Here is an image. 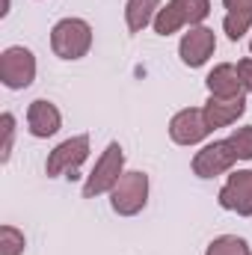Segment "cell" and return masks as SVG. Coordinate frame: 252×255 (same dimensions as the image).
I'll use <instances>...</instances> for the list:
<instances>
[{"instance_id":"cell-17","label":"cell","mask_w":252,"mask_h":255,"mask_svg":"<svg viewBox=\"0 0 252 255\" xmlns=\"http://www.w3.org/2000/svg\"><path fill=\"white\" fill-rule=\"evenodd\" d=\"M24 253V235L15 226L0 229V255H21Z\"/></svg>"},{"instance_id":"cell-18","label":"cell","mask_w":252,"mask_h":255,"mask_svg":"<svg viewBox=\"0 0 252 255\" xmlns=\"http://www.w3.org/2000/svg\"><path fill=\"white\" fill-rule=\"evenodd\" d=\"M238 160H252V125L250 128H238L232 136H229Z\"/></svg>"},{"instance_id":"cell-4","label":"cell","mask_w":252,"mask_h":255,"mask_svg":"<svg viewBox=\"0 0 252 255\" xmlns=\"http://www.w3.org/2000/svg\"><path fill=\"white\" fill-rule=\"evenodd\" d=\"M148 202V175L145 172H125L119 178V184L110 190V205L116 214L133 217L145 208Z\"/></svg>"},{"instance_id":"cell-7","label":"cell","mask_w":252,"mask_h":255,"mask_svg":"<svg viewBox=\"0 0 252 255\" xmlns=\"http://www.w3.org/2000/svg\"><path fill=\"white\" fill-rule=\"evenodd\" d=\"M235 160H238V154H235L232 142H229V139H220V142H211V145H205L202 151H196V157H193V172H196L199 178H214V175L232 169Z\"/></svg>"},{"instance_id":"cell-10","label":"cell","mask_w":252,"mask_h":255,"mask_svg":"<svg viewBox=\"0 0 252 255\" xmlns=\"http://www.w3.org/2000/svg\"><path fill=\"white\" fill-rule=\"evenodd\" d=\"M217 48V39H214V30L208 27H193L190 33H184L181 45H178V54H181V63L190 68H199V65L208 63V57L214 54Z\"/></svg>"},{"instance_id":"cell-22","label":"cell","mask_w":252,"mask_h":255,"mask_svg":"<svg viewBox=\"0 0 252 255\" xmlns=\"http://www.w3.org/2000/svg\"><path fill=\"white\" fill-rule=\"evenodd\" d=\"M250 255H252V253H250Z\"/></svg>"},{"instance_id":"cell-2","label":"cell","mask_w":252,"mask_h":255,"mask_svg":"<svg viewBox=\"0 0 252 255\" xmlns=\"http://www.w3.org/2000/svg\"><path fill=\"white\" fill-rule=\"evenodd\" d=\"M211 12V3L208 0H169L166 6H160L157 18H154V30L160 36H169L181 27H193L199 21H205Z\"/></svg>"},{"instance_id":"cell-16","label":"cell","mask_w":252,"mask_h":255,"mask_svg":"<svg viewBox=\"0 0 252 255\" xmlns=\"http://www.w3.org/2000/svg\"><path fill=\"white\" fill-rule=\"evenodd\" d=\"M205 255H250V247L238 235H223V238L208 244V253Z\"/></svg>"},{"instance_id":"cell-19","label":"cell","mask_w":252,"mask_h":255,"mask_svg":"<svg viewBox=\"0 0 252 255\" xmlns=\"http://www.w3.org/2000/svg\"><path fill=\"white\" fill-rule=\"evenodd\" d=\"M0 125H3V160H9V154H12V139H15V116H12V113H3V116H0Z\"/></svg>"},{"instance_id":"cell-14","label":"cell","mask_w":252,"mask_h":255,"mask_svg":"<svg viewBox=\"0 0 252 255\" xmlns=\"http://www.w3.org/2000/svg\"><path fill=\"white\" fill-rule=\"evenodd\" d=\"M229 15L223 21V30L232 42L244 39V33L252 27V0H223Z\"/></svg>"},{"instance_id":"cell-15","label":"cell","mask_w":252,"mask_h":255,"mask_svg":"<svg viewBox=\"0 0 252 255\" xmlns=\"http://www.w3.org/2000/svg\"><path fill=\"white\" fill-rule=\"evenodd\" d=\"M160 12V0H127V9H125V21H127V30L130 33H139L145 30Z\"/></svg>"},{"instance_id":"cell-11","label":"cell","mask_w":252,"mask_h":255,"mask_svg":"<svg viewBox=\"0 0 252 255\" xmlns=\"http://www.w3.org/2000/svg\"><path fill=\"white\" fill-rule=\"evenodd\" d=\"M202 113H205V122L211 130H217V128H226L232 125V122H238L244 113H247V98L241 95V98H208V104L202 107Z\"/></svg>"},{"instance_id":"cell-12","label":"cell","mask_w":252,"mask_h":255,"mask_svg":"<svg viewBox=\"0 0 252 255\" xmlns=\"http://www.w3.org/2000/svg\"><path fill=\"white\" fill-rule=\"evenodd\" d=\"M27 125H30V133H33V136L48 139V136H54V133L60 130L63 116H60V110H57L51 101L39 98V101H33L30 110H27Z\"/></svg>"},{"instance_id":"cell-3","label":"cell","mask_w":252,"mask_h":255,"mask_svg":"<svg viewBox=\"0 0 252 255\" xmlns=\"http://www.w3.org/2000/svg\"><path fill=\"white\" fill-rule=\"evenodd\" d=\"M122 169H125L122 145H119V142H110V145L104 148V154L98 157V163H95L92 175L86 178V184H83V196H86V199H92V196L110 193L116 184H119V178L125 175Z\"/></svg>"},{"instance_id":"cell-6","label":"cell","mask_w":252,"mask_h":255,"mask_svg":"<svg viewBox=\"0 0 252 255\" xmlns=\"http://www.w3.org/2000/svg\"><path fill=\"white\" fill-rule=\"evenodd\" d=\"M89 157V136L80 133V136H71L60 142L51 154H48V163H45V172L48 175H63V172H74L83 160Z\"/></svg>"},{"instance_id":"cell-21","label":"cell","mask_w":252,"mask_h":255,"mask_svg":"<svg viewBox=\"0 0 252 255\" xmlns=\"http://www.w3.org/2000/svg\"><path fill=\"white\" fill-rule=\"evenodd\" d=\"M250 51H252V42H250Z\"/></svg>"},{"instance_id":"cell-9","label":"cell","mask_w":252,"mask_h":255,"mask_svg":"<svg viewBox=\"0 0 252 255\" xmlns=\"http://www.w3.org/2000/svg\"><path fill=\"white\" fill-rule=\"evenodd\" d=\"M208 133H211V128L205 122V113L196 110V107L175 113L172 122H169V136H172L178 145H196V142H202Z\"/></svg>"},{"instance_id":"cell-1","label":"cell","mask_w":252,"mask_h":255,"mask_svg":"<svg viewBox=\"0 0 252 255\" xmlns=\"http://www.w3.org/2000/svg\"><path fill=\"white\" fill-rule=\"evenodd\" d=\"M51 48L60 60H80L92 48V27L83 18H63L51 30Z\"/></svg>"},{"instance_id":"cell-13","label":"cell","mask_w":252,"mask_h":255,"mask_svg":"<svg viewBox=\"0 0 252 255\" xmlns=\"http://www.w3.org/2000/svg\"><path fill=\"white\" fill-rule=\"evenodd\" d=\"M205 83H208V89H211L214 98H241L244 95V80L238 74V65H232V63L217 65L208 74Z\"/></svg>"},{"instance_id":"cell-8","label":"cell","mask_w":252,"mask_h":255,"mask_svg":"<svg viewBox=\"0 0 252 255\" xmlns=\"http://www.w3.org/2000/svg\"><path fill=\"white\" fill-rule=\"evenodd\" d=\"M220 205L241 217H252V169L229 175L226 187L220 190Z\"/></svg>"},{"instance_id":"cell-20","label":"cell","mask_w":252,"mask_h":255,"mask_svg":"<svg viewBox=\"0 0 252 255\" xmlns=\"http://www.w3.org/2000/svg\"><path fill=\"white\" fill-rule=\"evenodd\" d=\"M238 74H241V80H244V89L252 92V60H241V63H238Z\"/></svg>"},{"instance_id":"cell-5","label":"cell","mask_w":252,"mask_h":255,"mask_svg":"<svg viewBox=\"0 0 252 255\" xmlns=\"http://www.w3.org/2000/svg\"><path fill=\"white\" fill-rule=\"evenodd\" d=\"M36 77V57L21 48V45H12L0 54V80L3 86L9 89H27Z\"/></svg>"}]
</instances>
